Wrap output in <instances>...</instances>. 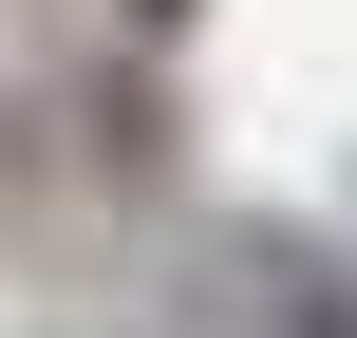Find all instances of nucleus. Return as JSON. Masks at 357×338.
<instances>
[{
    "label": "nucleus",
    "mask_w": 357,
    "mask_h": 338,
    "mask_svg": "<svg viewBox=\"0 0 357 338\" xmlns=\"http://www.w3.org/2000/svg\"><path fill=\"white\" fill-rule=\"evenodd\" d=\"M132 19H151V38H169V19H207V0H132Z\"/></svg>",
    "instance_id": "2"
},
{
    "label": "nucleus",
    "mask_w": 357,
    "mask_h": 338,
    "mask_svg": "<svg viewBox=\"0 0 357 338\" xmlns=\"http://www.w3.org/2000/svg\"><path fill=\"white\" fill-rule=\"evenodd\" d=\"M226 263H245V282H282V338H357V282L320 263V245H282V226H245Z\"/></svg>",
    "instance_id": "1"
}]
</instances>
